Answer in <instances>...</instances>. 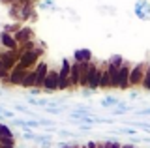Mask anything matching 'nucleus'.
Wrapping results in <instances>:
<instances>
[{"mask_svg": "<svg viewBox=\"0 0 150 148\" xmlns=\"http://www.w3.org/2000/svg\"><path fill=\"white\" fill-rule=\"evenodd\" d=\"M146 69H148V64L146 62H139V64H135V66H131L129 85L131 86L143 85V79H144V75H146Z\"/></svg>", "mask_w": 150, "mask_h": 148, "instance_id": "f257e3e1", "label": "nucleus"}, {"mask_svg": "<svg viewBox=\"0 0 150 148\" xmlns=\"http://www.w3.org/2000/svg\"><path fill=\"white\" fill-rule=\"evenodd\" d=\"M101 71H103V68L96 66V64H90V69H88V82H86V88H90L92 92L96 90V88H100Z\"/></svg>", "mask_w": 150, "mask_h": 148, "instance_id": "f03ea898", "label": "nucleus"}, {"mask_svg": "<svg viewBox=\"0 0 150 148\" xmlns=\"http://www.w3.org/2000/svg\"><path fill=\"white\" fill-rule=\"evenodd\" d=\"M26 73H28L26 69H25V68H21V66L17 64L15 69L9 73V82H8V85H11V86H21V85H23V81H25V77H26Z\"/></svg>", "mask_w": 150, "mask_h": 148, "instance_id": "7ed1b4c3", "label": "nucleus"}, {"mask_svg": "<svg viewBox=\"0 0 150 148\" xmlns=\"http://www.w3.org/2000/svg\"><path fill=\"white\" fill-rule=\"evenodd\" d=\"M47 75H49V66H47V62L41 60L36 68V88H43V82L47 79Z\"/></svg>", "mask_w": 150, "mask_h": 148, "instance_id": "20e7f679", "label": "nucleus"}, {"mask_svg": "<svg viewBox=\"0 0 150 148\" xmlns=\"http://www.w3.org/2000/svg\"><path fill=\"white\" fill-rule=\"evenodd\" d=\"M41 90H47V92H56L58 90V71H56V69H49V75H47Z\"/></svg>", "mask_w": 150, "mask_h": 148, "instance_id": "39448f33", "label": "nucleus"}, {"mask_svg": "<svg viewBox=\"0 0 150 148\" xmlns=\"http://www.w3.org/2000/svg\"><path fill=\"white\" fill-rule=\"evenodd\" d=\"M129 73H131V66L124 62V66L120 68V77H118V88L120 90H128L129 88Z\"/></svg>", "mask_w": 150, "mask_h": 148, "instance_id": "423d86ee", "label": "nucleus"}, {"mask_svg": "<svg viewBox=\"0 0 150 148\" xmlns=\"http://www.w3.org/2000/svg\"><path fill=\"white\" fill-rule=\"evenodd\" d=\"M13 38H15V41H17L19 45H23V43H26V41H32V39H34V30H32L30 26H23V28L19 30Z\"/></svg>", "mask_w": 150, "mask_h": 148, "instance_id": "0eeeda50", "label": "nucleus"}, {"mask_svg": "<svg viewBox=\"0 0 150 148\" xmlns=\"http://www.w3.org/2000/svg\"><path fill=\"white\" fill-rule=\"evenodd\" d=\"M0 43L6 47V51H17L19 49V43L15 41V38H13L11 34H8V32H2V34H0Z\"/></svg>", "mask_w": 150, "mask_h": 148, "instance_id": "6e6552de", "label": "nucleus"}, {"mask_svg": "<svg viewBox=\"0 0 150 148\" xmlns=\"http://www.w3.org/2000/svg\"><path fill=\"white\" fill-rule=\"evenodd\" d=\"M79 81H81V64L71 62V73H69V82H71V86H79Z\"/></svg>", "mask_w": 150, "mask_h": 148, "instance_id": "1a4fd4ad", "label": "nucleus"}, {"mask_svg": "<svg viewBox=\"0 0 150 148\" xmlns=\"http://www.w3.org/2000/svg\"><path fill=\"white\" fill-rule=\"evenodd\" d=\"M90 58H92V54H90V51H88V49H79V51H75V53H73V62H77V64L90 62Z\"/></svg>", "mask_w": 150, "mask_h": 148, "instance_id": "9d476101", "label": "nucleus"}, {"mask_svg": "<svg viewBox=\"0 0 150 148\" xmlns=\"http://www.w3.org/2000/svg\"><path fill=\"white\" fill-rule=\"evenodd\" d=\"M23 88H36V69H32V71L26 73L25 81H23Z\"/></svg>", "mask_w": 150, "mask_h": 148, "instance_id": "9b49d317", "label": "nucleus"}, {"mask_svg": "<svg viewBox=\"0 0 150 148\" xmlns=\"http://www.w3.org/2000/svg\"><path fill=\"white\" fill-rule=\"evenodd\" d=\"M100 88H103V90H107V88H112V86H111V77H109V71H107V64H105V68H103V71H101Z\"/></svg>", "mask_w": 150, "mask_h": 148, "instance_id": "f8f14e48", "label": "nucleus"}, {"mask_svg": "<svg viewBox=\"0 0 150 148\" xmlns=\"http://www.w3.org/2000/svg\"><path fill=\"white\" fill-rule=\"evenodd\" d=\"M129 111H131V105L124 103V101H120V105L112 109V111H111V114H112V116H122V114H128Z\"/></svg>", "mask_w": 150, "mask_h": 148, "instance_id": "ddd939ff", "label": "nucleus"}, {"mask_svg": "<svg viewBox=\"0 0 150 148\" xmlns=\"http://www.w3.org/2000/svg\"><path fill=\"white\" fill-rule=\"evenodd\" d=\"M100 105H101V107H112V109H115V107H118V105H120V99L118 98H112V96H107V98H103L100 101Z\"/></svg>", "mask_w": 150, "mask_h": 148, "instance_id": "4468645a", "label": "nucleus"}, {"mask_svg": "<svg viewBox=\"0 0 150 148\" xmlns=\"http://www.w3.org/2000/svg\"><path fill=\"white\" fill-rule=\"evenodd\" d=\"M0 146L2 148H15V137H2L0 139Z\"/></svg>", "mask_w": 150, "mask_h": 148, "instance_id": "2eb2a0df", "label": "nucleus"}, {"mask_svg": "<svg viewBox=\"0 0 150 148\" xmlns=\"http://www.w3.org/2000/svg\"><path fill=\"white\" fill-rule=\"evenodd\" d=\"M141 86H143V88H144V90H146L148 94H150V64H148L146 75H144V79H143V85H141Z\"/></svg>", "mask_w": 150, "mask_h": 148, "instance_id": "dca6fc26", "label": "nucleus"}, {"mask_svg": "<svg viewBox=\"0 0 150 148\" xmlns=\"http://www.w3.org/2000/svg\"><path fill=\"white\" fill-rule=\"evenodd\" d=\"M66 111V107L62 105V107H47L45 109V113H49V114H54V116H58V114H62Z\"/></svg>", "mask_w": 150, "mask_h": 148, "instance_id": "f3484780", "label": "nucleus"}, {"mask_svg": "<svg viewBox=\"0 0 150 148\" xmlns=\"http://www.w3.org/2000/svg\"><path fill=\"white\" fill-rule=\"evenodd\" d=\"M13 107H15V111H19V113H23V114H28V116H34L36 114V113H32V111H28L25 105H21V103H15Z\"/></svg>", "mask_w": 150, "mask_h": 148, "instance_id": "a211bd4d", "label": "nucleus"}, {"mask_svg": "<svg viewBox=\"0 0 150 148\" xmlns=\"http://www.w3.org/2000/svg\"><path fill=\"white\" fill-rule=\"evenodd\" d=\"M36 142H41V144L49 146V142H51V137H49V135H36Z\"/></svg>", "mask_w": 150, "mask_h": 148, "instance_id": "6ab92c4d", "label": "nucleus"}, {"mask_svg": "<svg viewBox=\"0 0 150 148\" xmlns=\"http://www.w3.org/2000/svg\"><path fill=\"white\" fill-rule=\"evenodd\" d=\"M116 133H122V135H129V137H135V129H129V128H118Z\"/></svg>", "mask_w": 150, "mask_h": 148, "instance_id": "aec40b11", "label": "nucleus"}, {"mask_svg": "<svg viewBox=\"0 0 150 148\" xmlns=\"http://www.w3.org/2000/svg\"><path fill=\"white\" fill-rule=\"evenodd\" d=\"M58 135H60V137H77V133L68 131V129H58Z\"/></svg>", "mask_w": 150, "mask_h": 148, "instance_id": "412c9836", "label": "nucleus"}, {"mask_svg": "<svg viewBox=\"0 0 150 148\" xmlns=\"http://www.w3.org/2000/svg\"><path fill=\"white\" fill-rule=\"evenodd\" d=\"M133 114H137V116H150V107H146V109H141V111H135Z\"/></svg>", "mask_w": 150, "mask_h": 148, "instance_id": "4be33fe9", "label": "nucleus"}, {"mask_svg": "<svg viewBox=\"0 0 150 148\" xmlns=\"http://www.w3.org/2000/svg\"><path fill=\"white\" fill-rule=\"evenodd\" d=\"M23 137H25L26 141H36V133H32V131H25Z\"/></svg>", "mask_w": 150, "mask_h": 148, "instance_id": "5701e85b", "label": "nucleus"}, {"mask_svg": "<svg viewBox=\"0 0 150 148\" xmlns=\"http://www.w3.org/2000/svg\"><path fill=\"white\" fill-rule=\"evenodd\" d=\"M2 116H4V118H9V120H13V118H15V116H13V113H11V111H8V109L4 111V114H2Z\"/></svg>", "mask_w": 150, "mask_h": 148, "instance_id": "b1692460", "label": "nucleus"}, {"mask_svg": "<svg viewBox=\"0 0 150 148\" xmlns=\"http://www.w3.org/2000/svg\"><path fill=\"white\" fill-rule=\"evenodd\" d=\"M90 94H92L90 88H83V96H90Z\"/></svg>", "mask_w": 150, "mask_h": 148, "instance_id": "393cba45", "label": "nucleus"}, {"mask_svg": "<svg viewBox=\"0 0 150 148\" xmlns=\"http://www.w3.org/2000/svg\"><path fill=\"white\" fill-rule=\"evenodd\" d=\"M30 94H32V96H36V94H40V88H30Z\"/></svg>", "mask_w": 150, "mask_h": 148, "instance_id": "a878e982", "label": "nucleus"}, {"mask_svg": "<svg viewBox=\"0 0 150 148\" xmlns=\"http://www.w3.org/2000/svg\"><path fill=\"white\" fill-rule=\"evenodd\" d=\"M98 148H105V144H103V142H98Z\"/></svg>", "mask_w": 150, "mask_h": 148, "instance_id": "bb28decb", "label": "nucleus"}, {"mask_svg": "<svg viewBox=\"0 0 150 148\" xmlns=\"http://www.w3.org/2000/svg\"><path fill=\"white\" fill-rule=\"evenodd\" d=\"M0 96H4V90L2 88H0Z\"/></svg>", "mask_w": 150, "mask_h": 148, "instance_id": "cd10ccee", "label": "nucleus"}]
</instances>
